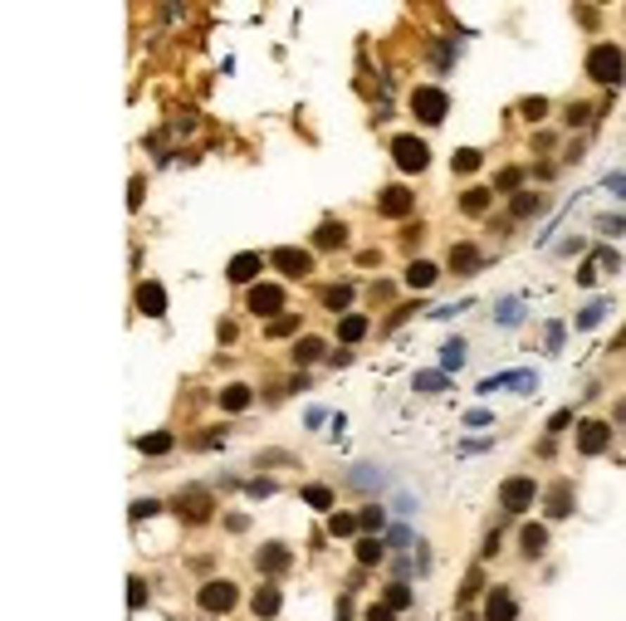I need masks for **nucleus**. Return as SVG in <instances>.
<instances>
[{"instance_id":"2f4dec72","label":"nucleus","mask_w":626,"mask_h":621,"mask_svg":"<svg viewBox=\"0 0 626 621\" xmlns=\"http://www.w3.org/2000/svg\"><path fill=\"white\" fill-rule=\"evenodd\" d=\"M440 362H445V372H450V367H460V362H465V347H460V342H450V347H445V357H440Z\"/></svg>"},{"instance_id":"473e14b6","label":"nucleus","mask_w":626,"mask_h":621,"mask_svg":"<svg viewBox=\"0 0 626 621\" xmlns=\"http://www.w3.org/2000/svg\"><path fill=\"white\" fill-rule=\"evenodd\" d=\"M387 543H392V548H407V543H411V528H402V523H392V533H387Z\"/></svg>"},{"instance_id":"7c9ffc66","label":"nucleus","mask_w":626,"mask_h":621,"mask_svg":"<svg viewBox=\"0 0 626 621\" xmlns=\"http://www.w3.org/2000/svg\"><path fill=\"white\" fill-rule=\"evenodd\" d=\"M328 528L343 538V533H352V528H357V518H352V514H333V523H328Z\"/></svg>"},{"instance_id":"cd10ccee","label":"nucleus","mask_w":626,"mask_h":621,"mask_svg":"<svg viewBox=\"0 0 626 621\" xmlns=\"http://www.w3.org/2000/svg\"><path fill=\"white\" fill-rule=\"evenodd\" d=\"M494 318H499V323H519V318H523V304H519V299H504Z\"/></svg>"},{"instance_id":"f257e3e1","label":"nucleus","mask_w":626,"mask_h":621,"mask_svg":"<svg viewBox=\"0 0 626 621\" xmlns=\"http://www.w3.org/2000/svg\"><path fill=\"white\" fill-rule=\"evenodd\" d=\"M622 49H617V44H597V49H592V54H587V74H592V79H597V84H617V79H622Z\"/></svg>"},{"instance_id":"bb28decb","label":"nucleus","mask_w":626,"mask_h":621,"mask_svg":"<svg viewBox=\"0 0 626 621\" xmlns=\"http://www.w3.org/2000/svg\"><path fill=\"white\" fill-rule=\"evenodd\" d=\"M377 558H382V543L377 538H362L357 543V563H377Z\"/></svg>"},{"instance_id":"423d86ee","label":"nucleus","mask_w":626,"mask_h":621,"mask_svg":"<svg viewBox=\"0 0 626 621\" xmlns=\"http://www.w3.org/2000/svg\"><path fill=\"white\" fill-rule=\"evenodd\" d=\"M279 304H284V289H279V284L250 289V313H279Z\"/></svg>"},{"instance_id":"ddd939ff","label":"nucleus","mask_w":626,"mask_h":621,"mask_svg":"<svg viewBox=\"0 0 626 621\" xmlns=\"http://www.w3.org/2000/svg\"><path fill=\"white\" fill-rule=\"evenodd\" d=\"M435 274H440L435 264H426V260H416V264L407 269V284H411V289H426V284H435Z\"/></svg>"},{"instance_id":"4468645a","label":"nucleus","mask_w":626,"mask_h":621,"mask_svg":"<svg viewBox=\"0 0 626 621\" xmlns=\"http://www.w3.org/2000/svg\"><path fill=\"white\" fill-rule=\"evenodd\" d=\"M279 612V587H260L255 592V617H274Z\"/></svg>"},{"instance_id":"58836bf2","label":"nucleus","mask_w":626,"mask_h":621,"mask_svg":"<svg viewBox=\"0 0 626 621\" xmlns=\"http://www.w3.org/2000/svg\"><path fill=\"white\" fill-rule=\"evenodd\" d=\"M372 621H392V612L387 607H372Z\"/></svg>"},{"instance_id":"a878e982","label":"nucleus","mask_w":626,"mask_h":621,"mask_svg":"<svg viewBox=\"0 0 626 621\" xmlns=\"http://www.w3.org/2000/svg\"><path fill=\"white\" fill-rule=\"evenodd\" d=\"M347 299H352V289H347V284H338V289H328V294H323V304H328V309H347Z\"/></svg>"},{"instance_id":"1a4fd4ad","label":"nucleus","mask_w":626,"mask_h":621,"mask_svg":"<svg viewBox=\"0 0 626 621\" xmlns=\"http://www.w3.org/2000/svg\"><path fill=\"white\" fill-rule=\"evenodd\" d=\"M137 309L157 318V313L167 309V289H162V284H142V289H137Z\"/></svg>"},{"instance_id":"393cba45","label":"nucleus","mask_w":626,"mask_h":621,"mask_svg":"<svg viewBox=\"0 0 626 621\" xmlns=\"http://www.w3.org/2000/svg\"><path fill=\"white\" fill-rule=\"evenodd\" d=\"M318 245H323V250H338V245H343V225H323V230H318Z\"/></svg>"},{"instance_id":"4c0bfd02","label":"nucleus","mask_w":626,"mask_h":621,"mask_svg":"<svg viewBox=\"0 0 626 621\" xmlns=\"http://www.w3.org/2000/svg\"><path fill=\"white\" fill-rule=\"evenodd\" d=\"M558 347H563V328L553 323V328H548V352H558Z\"/></svg>"},{"instance_id":"c756f323","label":"nucleus","mask_w":626,"mask_h":621,"mask_svg":"<svg viewBox=\"0 0 626 621\" xmlns=\"http://www.w3.org/2000/svg\"><path fill=\"white\" fill-rule=\"evenodd\" d=\"M568 509H573V499H568V489H558V494H548V514H568Z\"/></svg>"},{"instance_id":"f704fd0d","label":"nucleus","mask_w":626,"mask_h":621,"mask_svg":"<svg viewBox=\"0 0 626 621\" xmlns=\"http://www.w3.org/2000/svg\"><path fill=\"white\" fill-rule=\"evenodd\" d=\"M490 206V191H470V196H465V210H485Z\"/></svg>"},{"instance_id":"c9c22d12","label":"nucleus","mask_w":626,"mask_h":621,"mask_svg":"<svg viewBox=\"0 0 626 621\" xmlns=\"http://www.w3.org/2000/svg\"><path fill=\"white\" fill-rule=\"evenodd\" d=\"M607 191H612L617 201H626V177H622V172H617V177H607Z\"/></svg>"},{"instance_id":"9d476101","label":"nucleus","mask_w":626,"mask_h":621,"mask_svg":"<svg viewBox=\"0 0 626 621\" xmlns=\"http://www.w3.org/2000/svg\"><path fill=\"white\" fill-rule=\"evenodd\" d=\"M528 499H533V480H509L504 485V504L509 509H528Z\"/></svg>"},{"instance_id":"20e7f679","label":"nucleus","mask_w":626,"mask_h":621,"mask_svg":"<svg viewBox=\"0 0 626 621\" xmlns=\"http://www.w3.org/2000/svg\"><path fill=\"white\" fill-rule=\"evenodd\" d=\"M411 108H416L421 122H440V117H445V94H440V89H416Z\"/></svg>"},{"instance_id":"b1692460","label":"nucleus","mask_w":626,"mask_h":621,"mask_svg":"<svg viewBox=\"0 0 626 621\" xmlns=\"http://www.w3.org/2000/svg\"><path fill=\"white\" fill-rule=\"evenodd\" d=\"M602 313H607V304H587V309L577 313V328H597V323H602Z\"/></svg>"},{"instance_id":"f8f14e48","label":"nucleus","mask_w":626,"mask_h":621,"mask_svg":"<svg viewBox=\"0 0 626 621\" xmlns=\"http://www.w3.org/2000/svg\"><path fill=\"white\" fill-rule=\"evenodd\" d=\"M260 274V255H235L230 260V279L235 284H245V279H255Z\"/></svg>"},{"instance_id":"aec40b11","label":"nucleus","mask_w":626,"mask_h":621,"mask_svg":"<svg viewBox=\"0 0 626 621\" xmlns=\"http://www.w3.org/2000/svg\"><path fill=\"white\" fill-rule=\"evenodd\" d=\"M445 372H416V392H445Z\"/></svg>"},{"instance_id":"f03ea898","label":"nucleus","mask_w":626,"mask_h":621,"mask_svg":"<svg viewBox=\"0 0 626 621\" xmlns=\"http://www.w3.org/2000/svg\"><path fill=\"white\" fill-rule=\"evenodd\" d=\"M235 602H240V587L235 582H206L201 587V607L206 612H230Z\"/></svg>"},{"instance_id":"9b49d317","label":"nucleus","mask_w":626,"mask_h":621,"mask_svg":"<svg viewBox=\"0 0 626 621\" xmlns=\"http://www.w3.org/2000/svg\"><path fill=\"white\" fill-rule=\"evenodd\" d=\"M274 264H279L284 274H309V255H304V250H279Z\"/></svg>"},{"instance_id":"39448f33","label":"nucleus","mask_w":626,"mask_h":621,"mask_svg":"<svg viewBox=\"0 0 626 621\" xmlns=\"http://www.w3.org/2000/svg\"><path fill=\"white\" fill-rule=\"evenodd\" d=\"M607 440H612V425H607V421H582V430H577V445H582L587 455L607 450Z\"/></svg>"},{"instance_id":"4be33fe9","label":"nucleus","mask_w":626,"mask_h":621,"mask_svg":"<svg viewBox=\"0 0 626 621\" xmlns=\"http://www.w3.org/2000/svg\"><path fill=\"white\" fill-rule=\"evenodd\" d=\"M137 450H147V455H162V450H172V435L162 430V435H142L137 440Z\"/></svg>"},{"instance_id":"6ab92c4d","label":"nucleus","mask_w":626,"mask_h":621,"mask_svg":"<svg viewBox=\"0 0 626 621\" xmlns=\"http://www.w3.org/2000/svg\"><path fill=\"white\" fill-rule=\"evenodd\" d=\"M382 210H387V215H402V210H411V191H387V196H382Z\"/></svg>"},{"instance_id":"6e6552de","label":"nucleus","mask_w":626,"mask_h":621,"mask_svg":"<svg viewBox=\"0 0 626 621\" xmlns=\"http://www.w3.org/2000/svg\"><path fill=\"white\" fill-rule=\"evenodd\" d=\"M485 617H490V621H514V592H509V587H494V592H490Z\"/></svg>"},{"instance_id":"2eb2a0df","label":"nucleus","mask_w":626,"mask_h":621,"mask_svg":"<svg viewBox=\"0 0 626 621\" xmlns=\"http://www.w3.org/2000/svg\"><path fill=\"white\" fill-rule=\"evenodd\" d=\"M450 264H455L460 274H470V269H480V250H470V245H455V255H450Z\"/></svg>"},{"instance_id":"72a5a7b5","label":"nucleus","mask_w":626,"mask_h":621,"mask_svg":"<svg viewBox=\"0 0 626 621\" xmlns=\"http://www.w3.org/2000/svg\"><path fill=\"white\" fill-rule=\"evenodd\" d=\"M523 548L538 553V548H543V528H523Z\"/></svg>"},{"instance_id":"7ed1b4c3","label":"nucleus","mask_w":626,"mask_h":621,"mask_svg":"<svg viewBox=\"0 0 626 621\" xmlns=\"http://www.w3.org/2000/svg\"><path fill=\"white\" fill-rule=\"evenodd\" d=\"M392 157H397L402 172H421V167H426V142H416V137H397V142H392Z\"/></svg>"},{"instance_id":"a211bd4d","label":"nucleus","mask_w":626,"mask_h":621,"mask_svg":"<svg viewBox=\"0 0 626 621\" xmlns=\"http://www.w3.org/2000/svg\"><path fill=\"white\" fill-rule=\"evenodd\" d=\"M284 563H289V553H284L279 543H269V548H260V568H264V572H274V568H284Z\"/></svg>"},{"instance_id":"5701e85b","label":"nucleus","mask_w":626,"mask_h":621,"mask_svg":"<svg viewBox=\"0 0 626 621\" xmlns=\"http://www.w3.org/2000/svg\"><path fill=\"white\" fill-rule=\"evenodd\" d=\"M304 499H309L313 509H328V504H333V489H328V485H309V489H304Z\"/></svg>"},{"instance_id":"c85d7f7f","label":"nucleus","mask_w":626,"mask_h":621,"mask_svg":"<svg viewBox=\"0 0 626 621\" xmlns=\"http://www.w3.org/2000/svg\"><path fill=\"white\" fill-rule=\"evenodd\" d=\"M470 167H480V152L475 147H460L455 152V172H470Z\"/></svg>"},{"instance_id":"e433bc0d","label":"nucleus","mask_w":626,"mask_h":621,"mask_svg":"<svg viewBox=\"0 0 626 621\" xmlns=\"http://www.w3.org/2000/svg\"><path fill=\"white\" fill-rule=\"evenodd\" d=\"M387 602H392V607H407V602H411V592H407V587H392V592H387Z\"/></svg>"},{"instance_id":"dca6fc26","label":"nucleus","mask_w":626,"mask_h":621,"mask_svg":"<svg viewBox=\"0 0 626 621\" xmlns=\"http://www.w3.org/2000/svg\"><path fill=\"white\" fill-rule=\"evenodd\" d=\"M318 357H323V342H318V338H304V342L294 347V362H299V367H309Z\"/></svg>"},{"instance_id":"0eeeda50","label":"nucleus","mask_w":626,"mask_h":621,"mask_svg":"<svg viewBox=\"0 0 626 621\" xmlns=\"http://www.w3.org/2000/svg\"><path fill=\"white\" fill-rule=\"evenodd\" d=\"M494 387H509V392H523V397H528V392L538 387V377H533V372H504V377H490V382H485V392H494Z\"/></svg>"},{"instance_id":"f3484780","label":"nucleus","mask_w":626,"mask_h":621,"mask_svg":"<svg viewBox=\"0 0 626 621\" xmlns=\"http://www.w3.org/2000/svg\"><path fill=\"white\" fill-rule=\"evenodd\" d=\"M220 406H225V411H245V406H250V387H225Z\"/></svg>"},{"instance_id":"412c9836","label":"nucleus","mask_w":626,"mask_h":621,"mask_svg":"<svg viewBox=\"0 0 626 621\" xmlns=\"http://www.w3.org/2000/svg\"><path fill=\"white\" fill-rule=\"evenodd\" d=\"M343 342H362V333H367V318H343Z\"/></svg>"}]
</instances>
